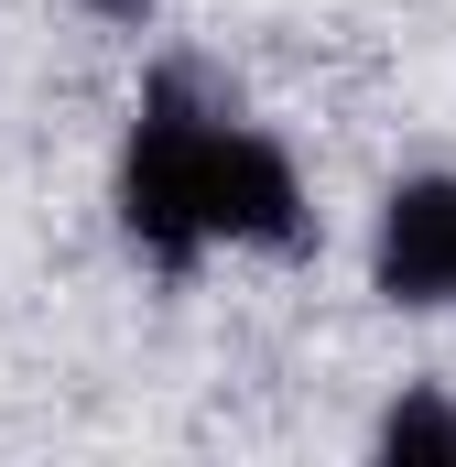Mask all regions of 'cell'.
<instances>
[{
  "label": "cell",
  "instance_id": "cell-2",
  "mask_svg": "<svg viewBox=\"0 0 456 467\" xmlns=\"http://www.w3.org/2000/svg\"><path fill=\"white\" fill-rule=\"evenodd\" d=\"M391 305H456V185L424 174L380 207V250H369Z\"/></svg>",
  "mask_w": 456,
  "mask_h": 467
},
{
  "label": "cell",
  "instance_id": "cell-3",
  "mask_svg": "<svg viewBox=\"0 0 456 467\" xmlns=\"http://www.w3.org/2000/svg\"><path fill=\"white\" fill-rule=\"evenodd\" d=\"M380 457H456V402L402 391V402L380 413Z\"/></svg>",
  "mask_w": 456,
  "mask_h": 467
},
{
  "label": "cell",
  "instance_id": "cell-4",
  "mask_svg": "<svg viewBox=\"0 0 456 467\" xmlns=\"http://www.w3.org/2000/svg\"><path fill=\"white\" fill-rule=\"evenodd\" d=\"M88 11H98V22H141L152 0H88Z\"/></svg>",
  "mask_w": 456,
  "mask_h": 467
},
{
  "label": "cell",
  "instance_id": "cell-1",
  "mask_svg": "<svg viewBox=\"0 0 456 467\" xmlns=\"http://www.w3.org/2000/svg\"><path fill=\"white\" fill-rule=\"evenodd\" d=\"M196 229L207 239H272V250H294L305 239V185H294V163L261 141V130H239V109L207 130V152H196Z\"/></svg>",
  "mask_w": 456,
  "mask_h": 467
}]
</instances>
